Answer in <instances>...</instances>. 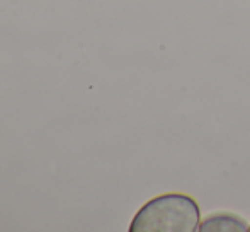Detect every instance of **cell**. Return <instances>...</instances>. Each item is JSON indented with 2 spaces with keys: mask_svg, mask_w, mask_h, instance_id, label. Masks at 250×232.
<instances>
[{
  "mask_svg": "<svg viewBox=\"0 0 250 232\" xmlns=\"http://www.w3.org/2000/svg\"><path fill=\"white\" fill-rule=\"evenodd\" d=\"M199 226L201 209L191 195L164 193L136 212L129 232H194Z\"/></svg>",
  "mask_w": 250,
  "mask_h": 232,
  "instance_id": "obj_1",
  "label": "cell"
},
{
  "mask_svg": "<svg viewBox=\"0 0 250 232\" xmlns=\"http://www.w3.org/2000/svg\"><path fill=\"white\" fill-rule=\"evenodd\" d=\"M201 232H247L249 226L244 219L231 213H213L199 226Z\"/></svg>",
  "mask_w": 250,
  "mask_h": 232,
  "instance_id": "obj_2",
  "label": "cell"
},
{
  "mask_svg": "<svg viewBox=\"0 0 250 232\" xmlns=\"http://www.w3.org/2000/svg\"><path fill=\"white\" fill-rule=\"evenodd\" d=\"M249 231H250V226H249Z\"/></svg>",
  "mask_w": 250,
  "mask_h": 232,
  "instance_id": "obj_3",
  "label": "cell"
}]
</instances>
